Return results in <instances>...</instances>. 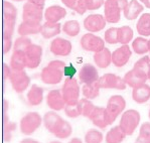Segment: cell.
Returning a JSON list of instances; mask_svg holds the SVG:
<instances>
[{"label": "cell", "instance_id": "6da1fadb", "mask_svg": "<svg viewBox=\"0 0 150 143\" xmlns=\"http://www.w3.org/2000/svg\"><path fill=\"white\" fill-rule=\"evenodd\" d=\"M66 71V64L63 61H52L40 73V79L47 85L59 84Z\"/></svg>", "mask_w": 150, "mask_h": 143}, {"label": "cell", "instance_id": "7a4b0ae2", "mask_svg": "<svg viewBox=\"0 0 150 143\" xmlns=\"http://www.w3.org/2000/svg\"><path fill=\"white\" fill-rule=\"evenodd\" d=\"M126 101L121 95H113L109 98L105 108V120L107 125H112L119 115L124 112Z\"/></svg>", "mask_w": 150, "mask_h": 143}, {"label": "cell", "instance_id": "3957f363", "mask_svg": "<svg viewBox=\"0 0 150 143\" xmlns=\"http://www.w3.org/2000/svg\"><path fill=\"white\" fill-rule=\"evenodd\" d=\"M128 0H106L104 4V16L108 23H117L121 18V11L128 5Z\"/></svg>", "mask_w": 150, "mask_h": 143}, {"label": "cell", "instance_id": "277c9868", "mask_svg": "<svg viewBox=\"0 0 150 143\" xmlns=\"http://www.w3.org/2000/svg\"><path fill=\"white\" fill-rule=\"evenodd\" d=\"M140 120L141 116L137 110L129 109L123 112L119 122V126L127 136L132 135L135 132L136 128L139 126Z\"/></svg>", "mask_w": 150, "mask_h": 143}, {"label": "cell", "instance_id": "5b68a950", "mask_svg": "<svg viewBox=\"0 0 150 143\" xmlns=\"http://www.w3.org/2000/svg\"><path fill=\"white\" fill-rule=\"evenodd\" d=\"M62 93L67 105H77L80 101V86L74 77H68L62 87Z\"/></svg>", "mask_w": 150, "mask_h": 143}, {"label": "cell", "instance_id": "8992f818", "mask_svg": "<svg viewBox=\"0 0 150 143\" xmlns=\"http://www.w3.org/2000/svg\"><path fill=\"white\" fill-rule=\"evenodd\" d=\"M43 122L42 117L38 112H29L25 114L19 122V129L22 134L29 136L40 127Z\"/></svg>", "mask_w": 150, "mask_h": 143}, {"label": "cell", "instance_id": "52a82bcc", "mask_svg": "<svg viewBox=\"0 0 150 143\" xmlns=\"http://www.w3.org/2000/svg\"><path fill=\"white\" fill-rule=\"evenodd\" d=\"M45 16L43 8L30 2H25L22 8V21L32 24H41Z\"/></svg>", "mask_w": 150, "mask_h": 143}, {"label": "cell", "instance_id": "ba28073f", "mask_svg": "<svg viewBox=\"0 0 150 143\" xmlns=\"http://www.w3.org/2000/svg\"><path fill=\"white\" fill-rule=\"evenodd\" d=\"M80 42L83 50H87V52H98L103 48H105V40H102L100 36H97L91 32L84 34L81 38Z\"/></svg>", "mask_w": 150, "mask_h": 143}, {"label": "cell", "instance_id": "9c48e42d", "mask_svg": "<svg viewBox=\"0 0 150 143\" xmlns=\"http://www.w3.org/2000/svg\"><path fill=\"white\" fill-rule=\"evenodd\" d=\"M98 86L100 89H116V90H125L127 85L124 79L115 75V74H105L99 78Z\"/></svg>", "mask_w": 150, "mask_h": 143}, {"label": "cell", "instance_id": "30bf717a", "mask_svg": "<svg viewBox=\"0 0 150 143\" xmlns=\"http://www.w3.org/2000/svg\"><path fill=\"white\" fill-rule=\"evenodd\" d=\"M9 81H10V84L13 90L17 94H22L24 91H26L29 84H30V78L26 74V72H24V70L12 71Z\"/></svg>", "mask_w": 150, "mask_h": 143}, {"label": "cell", "instance_id": "8fae6325", "mask_svg": "<svg viewBox=\"0 0 150 143\" xmlns=\"http://www.w3.org/2000/svg\"><path fill=\"white\" fill-rule=\"evenodd\" d=\"M25 61H26V68L34 70L41 63L42 57V47L35 43L32 45L25 50Z\"/></svg>", "mask_w": 150, "mask_h": 143}, {"label": "cell", "instance_id": "7c38bea8", "mask_svg": "<svg viewBox=\"0 0 150 143\" xmlns=\"http://www.w3.org/2000/svg\"><path fill=\"white\" fill-rule=\"evenodd\" d=\"M107 20L105 16L101 14H91L88 15L84 19V27L87 31L94 33V32H99L103 30L106 26Z\"/></svg>", "mask_w": 150, "mask_h": 143}, {"label": "cell", "instance_id": "4fadbf2b", "mask_svg": "<svg viewBox=\"0 0 150 143\" xmlns=\"http://www.w3.org/2000/svg\"><path fill=\"white\" fill-rule=\"evenodd\" d=\"M47 105L52 111L59 112L66 108L67 104L64 99L62 90H52L47 96Z\"/></svg>", "mask_w": 150, "mask_h": 143}, {"label": "cell", "instance_id": "5bb4252c", "mask_svg": "<svg viewBox=\"0 0 150 143\" xmlns=\"http://www.w3.org/2000/svg\"><path fill=\"white\" fill-rule=\"evenodd\" d=\"M71 43L70 40L62 38H57L52 40L50 45V50L54 56L67 57L71 52Z\"/></svg>", "mask_w": 150, "mask_h": 143}, {"label": "cell", "instance_id": "9a60e30c", "mask_svg": "<svg viewBox=\"0 0 150 143\" xmlns=\"http://www.w3.org/2000/svg\"><path fill=\"white\" fill-rule=\"evenodd\" d=\"M131 56H132V50L130 47L128 45H121L112 52V64L117 68H122L126 66Z\"/></svg>", "mask_w": 150, "mask_h": 143}, {"label": "cell", "instance_id": "2e32d148", "mask_svg": "<svg viewBox=\"0 0 150 143\" xmlns=\"http://www.w3.org/2000/svg\"><path fill=\"white\" fill-rule=\"evenodd\" d=\"M99 78L98 70L91 64H85L79 72V80L83 85L98 82Z\"/></svg>", "mask_w": 150, "mask_h": 143}, {"label": "cell", "instance_id": "e0dca14e", "mask_svg": "<svg viewBox=\"0 0 150 143\" xmlns=\"http://www.w3.org/2000/svg\"><path fill=\"white\" fill-rule=\"evenodd\" d=\"M64 121V120L57 113L54 111L45 113V115L43 116V125L48 132L52 133V135L55 134V132L59 130Z\"/></svg>", "mask_w": 150, "mask_h": 143}, {"label": "cell", "instance_id": "ac0fdd59", "mask_svg": "<svg viewBox=\"0 0 150 143\" xmlns=\"http://www.w3.org/2000/svg\"><path fill=\"white\" fill-rule=\"evenodd\" d=\"M67 10L66 8L59 5H52L47 7L45 11V19L47 22H54L57 23L63 18L66 17Z\"/></svg>", "mask_w": 150, "mask_h": 143}, {"label": "cell", "instance_id": "d6986e66", "mask_svg": "<svg viewBox=\"0 0 150 143\" xmlns=\"http://www.w3.org/2000/svg\"><path fill=\"white\" fill-rule=\"evenodd\" d=\"M106 0H78L74 10L80 15H83L88 10H97L105 4Z\"/></svg>", "mask_w": 150, "mask_h": 143}, {"label": "cell", "instance_id": "ffe728a7", "mask_svg": "<svg viewBox=\"0 0 150 143\" xmlns=\"http://www.w3.org/2000/svg\"><path fill=\"white\" fill-rule=\"evenodd\" d=\"M123 79L125 81L127 86L134 89V88H137L139 86H142V85L146 84V81L148 80V78L132 69L131 71L127 72Z\"/></svg>", "mask_w": 150, "mask_h": 143}, {"label": "cell", "instance_id": "44dd1931", "mask_svg": "<svg viewBox=\"0 0 150 143\" xmlns=\"http://www.w3.org/2000/svg\"><path fill=\"white\" fill-rule=\"evenodd\" d=\"M143 10H144V6L138 0H131L129 1L127 7L123 10V14L126 19L134 20L138 18Z\"/></svg>", "mask_w": 150, "mask_h": 143}, {"label": "cell", "instance_id": "7402d4cb", "mask_svg": "<svg viewBox=\"0 0 150 143\" xmlns=\"http://www.w3.org/2000/svg\"><path fill=\"white\" fill-rule=\"evenodd\" d=\"M94 62L100 69H106L112 64V52L109 48L105 47L94 55Z\"/></svg>", "mask_w": 150, "mask_h": 143}, {"label": "cell", "instance_id": "603a6c76", "mask_svg": "<svg viewBox=\"0 0 150 143\" xmlns=\"http://www.w3.org/2000/svg\"><path fill=\"white\" fill-rule=\"evenodd\" d=\"M27 103L30 106H38L43 101V89L38 85H32L26 95Z\"/></svg>", "mask_w": 150, "mask_h": 143}, {"label": "cell", "instance_id": "cb8c5ba5", "mask_svg": "<svg viewBox=\"0 0 150 143\" xmlns=\"http://www.w3.org/2000/svg\"><path fill=\"white\" fill-rule=\"evenodd\" d=\"M132 99L138 104H144L150 99V86L144 84L132 90Z\"/></svg>", "mask_w": 150, "mask_h": 143}, {"label": "cell", "instance_id": "d4e9b609", "mask_svg": "<svg viewBox=\"0 0 150 143\" xmlns=\"http://www.w3.org/2000/svg\"><path fill=\"white\" fill-rule=\"evenodd\" d=\"M10 68L12 71H23L26 68L24 52L13 50V54L10 57Z\"/></svg>", "mask_w": 150, "mask_h": 143}, {"label": "cell", "instance_id": "484cf974", "mask_svg": "<svg viewBox=\"0 0 150 143\" xmlns=\"http://www.w3.org/2000/svg\"><path fill=\"white\" fill-rule=\"evenodd\" d=\"M62 32V25L61 23H54V22H45L41 25L40 34L45 38H52L54 36L59 35Z\"/></svg>", "mask_w": 150, "mask_h": 143}, {"label": "cell", "instance_id": "4316f807", "mask_svg": "<svg viewBox=\"0 0 150 143\" xmlns=\"http://www.w3.org/2000/svg\"><path fill=\"white\" fill-rule=\"evenodd\" d=\"M89 119L98 128L105 129L108 126L105 120V108L103 107H97L96 106L95 110L91 114V116L89 117Z\"/></svg>", "mask_w": 150, "mask_h": 143}, {"label": "cell", "instance_id": "83f0119b", "mask_svg": "<svg viewBox=\"0 0 150 143\" xmlns=\"http://www.w3.org/2000/svg\"><path fill=\"white\" fill-rule=\"evenodd\" d=\"M136 29L143 38L150 36V13H144L140 16L136 23Z\"/></svg>", "mask_w": 150, "mask_h": 143}, {"label": "cell", "instance_id": "f1b7e54d", "mask_svg": "<svg viewBox=\"0 0 150 143\" xmlns=\"http://www.w3.org/2000/svg\"><path fill=\"white\" fill-rule=\"evenodd\" d=\"M126 136L127 135L123 132V130L118 125L115 126V127H112L108 131L105 137V141L106 143H122Z\"/></svg>", "mask_w": 150, "mask_h": 143}, {"label": "cell", "instance_id": "f546056e", "mask_svg": "<svg viewBox=\"0 0 150 143\" xmlns=\"http://www.w3.org/2000/svg\"><path fill=\"white\" fill-rule=\"evenodd\" d=\"M2 13H3V20L9 22H16L17 18V9L11 2L4 0L2 3Z\"/></svg>", "mask_w": 150, "mask_h": 143}, {"label": "cell", "instance_id": "4dcf8cb0", "mask_svg": "<svg viewBox=\"0 0 150 143\" xmlns=\"http://www.w3.org/2000/svg\"><path fill=\"white\" fill-rule=\"evenodd\" d=\"M41 25L42 24H32L22 21V23H20L19 26H18L17 32L20 36H28L32 35V34H38L40 33Z\"/></svg>", "mask_w": 150, "mask_h": 143}, {"label": "cell", "instance_id": "1f68e13d", "mask_svg": "<svg viewBox=\"0 0 150 143\" xmlns=\"http://www.w3.org/2000/svg\"><path fill=\"white\" fill-rule=\"evenodd\" d=\"M132 50L135 54L143 56L149 52V41L143 36H138L132 41Z\"/></svg>", "mask_w": 150, "mask_h": 143}, {"label": "cell", "instance_id": "d6a6232c", "mask_svg": "<svg viewBox=\"0 0 150 143\" xmlns=\"http://www.w3.org/2000/svg\"><path fill=\"white\" fill-rule=\"evenodd\" d=\"M82 94L84 98L89 100H94L100 95V87L98 83H92V84H85L82 88Z\"/></svg>", "mask_w": 150, "mask_h": 143}, {"label": "cell", "instance_id": "836d02e7", "mask_svg": "<svg viewBox=\"0 0 150 143\" xmlns=\"http://www.w3.org/2000/svg\"><path fill=\"white\" fill-rule=\"evenodd\" d=\"M134 32L132 28L128 25H124V26L118 27V38H119V43L122 45H128L133 38Z\"/></svg>", "mask_w": 150, "mask_h": 143}, {"label": "cell", "instance_id": "e575fe53", "mask_svg": "<svg viewBox=\"0 0 150 143\" xmlns=\"http://www.w3.org/2000/svg\"><path fill=\"white\" fill-rule=\"evenodd\" d=\"M78 106H79L81 115H82L83 117H86V118H89V117L91 116V114L93 113V111L96 108V106L91 102V100L86 99V98L80 99L79 103H78Z\"/></svg>", "mask_w": 150, "mask_h": 143}, {"label": "cell", "instance_id": "d590c367", "mask_svg": "<svg viewBox=\"0 0 150 143\" xmlns=\"http://www.w3.org/2000/svg\"><path fill=\"white\" fill-rule=\"evenodd\" d=\"M63 31L68 36L75 38L81 31L80 23L77 20H69V21L64 22V24L63 25Z\"/></svg>", "mask_w": 150, "mask_h": 143}, {"label": "cell", "instance_id": "8d00e7d4", "mask_svg": "<svg viewBox=\"0 0 150 143\" xmlns=\"http://www.w3.org/2000/svg\"><path fill=\"white\" fill-rule=\"evenodd\" d=\"M150 68V57L144 56L140 59H138L137 62L134 64L133 70H135L138 73L142 74V75L146 76L148 78V72Z\"/></svg>", "mask_w": 150, "mask_h": 143}, {"label": "cell", "instance_id": "74e56055", "mask_svg": "<svg viewBox=\"0 0 150 143\" xmlns=\"http://www.w3.org/2000/svg\"><path fill=\"white\" fill-rule=\"evenodd\" d=\"M136 143H150V123L145 122L141 125Z\"/></svg>", "mask_w": 150, "mask_h": 143}, {"label": "cell", "instance_id": "f35d334b", "mask_svg": "<svg viewBox=\"0 0 150 143\" xmlns=\"http://www.w3.org/2000/svg\"><path fill=\"white\" fill-rule=\"evenodd\" d=\"M103 134L97 129H90L85 135V143H102Z\"/></svg>", "mask_w": 150, "mask_h": 143}, {"label": "cell", "instance_id": "ab89813d", "mask_svg": "<svg viewBox=\"0 0 150 143\" xmlns=\"http://www.w3.org/2000/svg\"><path fill=\"white\" fill-rule=\"evenodd\" d=\"M71 133H73L71 125L68 121L64 120V123L62 124V126L59 128V130L55 132L54 136L57 138H59V139H67V138H69L71 135Z\"/></svg>", "mask_w": 150, "mask_h": 143}, {"label": "cell", "instance_id": "60d3db41", "mask_svg": "<svg viewBox=\"0 0 150 143\" xmlns=\"http://www.w3.org/2000/svg\"><path fill=\"white\" fill-rule=\"evenodd\" d=\"M31 45H32V41L28 36H19L15 40L14 45H13V50L25 52Z\"/></svg>", "mask_w": 150, "mask_h": 143}, {"label": "cell", "instance_id": "b9f144b4", "mask_svg": "<svg viewBox=\"0 0 150 143\" xmlns=\"http://www.w3.org/2000/svg\"><path fill=\"white\" fill-rule=\"evenodd\" d=\"M104 40L109 45H116L119 42V38H118V28L117 27H110L105 31L104 34Z\"/></svg>", "mask_w": 150, "mask_h": 143}, {"label": "cell", "instance_id": "7bdbcfd3", "mask_svg": "<svg viewBox=\"0 0 150 143\" xmlns=\"http://www.w3.org/2000/svg\"><path fill=\"white\" fill-rule=\"evenodd\" d=\"M16 22L2 21V40H11L13 36Z\"/></svg>", "mask_w": 150, "mask_h": 143}, {"label": "cell", "instance_id": "ee69618b", "mask_svg": "<svg viewBox=\"0 0 150 143\" xmlns=\"http://www.w3.org/2000/svg\"><path fill=\"white\" fill-rule=\"evenodd\" d=\"M16 129V124L14 122H7L3 124V140L5 142H9L12 139V133Z\"/></svg>", "mask_w": 150, "mask_h": 143}, {"label": "cell", "instance_id": "f6af8a7d", "mask_svg": "<svg viewBox=\"0 0 150 143\" xmlns=\"http://www.w3.org/2000/svg\"><path fill=\"white\" fill-rule=\"evenodd\" d=\"M64 111L66 116H68L69 118H78L79 116H82L78 104L77 105H67Z\"/></svg>", "mask_w": 150, "mask_h": 143}, {"label": "cell", "instance_id": "bcb514c9", "mask_svg": "<svg viewBox=\"0 0 150 143\" xmlns=\"http://www.w3.org/2000/svg\"><path fill=\"white\" fill-rule=\"evenodd\" d=\"M12 47V40H2V52L6 55Z\"/></svg>", "mask_w": 150, "mask_h": 143}, {"label": "cell", "instance_id": "7dc6e473", "mask_svg": "<svg viewBox=\"0 0 150 143\" xmlns=\"http://www.w3.org/2000/svg\"><path fill=\"white\" fill-rule=\"evenodd\" d=\"M2 72H3V80L6 81L10 78L11 74H12V69L8 64H3V66H2Z\"/></svg>", "mask_w": 150, "mask_h": 143}, {"label": "cell", "instance_id": "c3c4849f", "mask_svg": "<svg viewBox=\"0 0 150 143\" xmlns=\"http://www.w3.org/2000/svg\"><path fill=\"white\" fill-rule=\"evenodd\" d=\"M62 2L64 4V6H67L68 8L74 9L76 7L78 3V0H62Z\"/></svg>", "mask_w": 150, "mask_h": 143}, {"label": "cell", "instance_id": "681fc988", "mask_svg": "<svg viewBox=\"0 0 150 143\" xmlns=\"http://www.w3.org/2000/svg\"><path fill=\"white\" fill-rule=\"evenodd\" d=\"M47 0H27V2H30V3H33L35 5L40 6V7H45V4Z\"/></svg>", "mask_w": 150, "mask_h": 143}, {"label": "cell", "instance_id": "f907efd6", "mask_svg": "<svg viewBox=\"0 0 150 143\" xmlns=\"http://www.w3.org/2000/svg\"><path fill=\"white\" fill-rule=\"evenodd\" d=\"M19 143H40V142L35 139H32V138H25V139L21 140Z\"/></svg>", "mask_w": 150, "mask_h": 143}, {"label": "cell", "instance_id": "816d5d0a", "mask_svg": "<svg viewBox=\"0 0 150 143\" xmlns=\"http://www.w3.org/2000/svg\"><path fill=\"white\" fill-rule=\"evenodd\" d=\"M140 2H142V4L147 8H150V0H140Z\"/></svg>", "mask_w": 150, "mask_h": 143}, {"label": "cell", "instance_id": "f5cc1de1", "mask_svg": "<svg viewBox=\"0 0 150 143\" xmlns=\"http://www.w3.org/2000/svg\"><path fill=\"white\" fill-rule=\"evenodd\" d=\"M69 143H83V141L80 139V138H73V139L70 140Z\"/></svg>", "mask_w": 150, "mask_h": 143}, {"label": "cell", "instance_id": "db71d44e", "mask_svg": "<svg viewBox=\"0 0 150 143\" xmlns=\"http://www.w3.org/2000/svg\"><path fill=\"white\" fill-rule=\"evenodd\" d=\"M148 80L150 81V68H149V72H148Z\"/></svg>", "mask_w": 150, "mask_h": 143}, {"label": "cell", "instance_id": "11a10c76", "mask_svg": "<svg viewBox=\"0 0 150 143\" xmlns=\"http://www.w3.org/2000/svg\"><path fill=\"white\" fill-rule=\"evenodd\" d=\"M50 143H62V142H59V141H52Z\"/></svg>", "mask_w": 150, "mask_h": 143}, {"label": "cell", "instance_id": "9f6ffc18", "mask_svg": "<svg viewBox=\"0 0 150 143\" xmlns=\"http://www.w3.org/2000/svg\"><path fill=\"white\" fill-rule=\"evenodd\" d=\"M13 1H16V2H20V1H23V0H13Z\"/></svg>", "mask_w": 150, "mask_h": 143}, {"label": "cell", "instance_id": "6f0895ef", "mask_svg": "<svg viewBox=\"0 0 150 143\" xmlns=\"http://www.w3.org/2000/svg\"><path fill=\"white\" fill-rule=\"evenodd\" d=\"M148 41H149V55H150V40Z\"/></svg>", "mask_w": 150, "mask_h": 143}, {"label": "cell", "instance_id": "680465c9", "mask_svg": "<svg viewBox=\"0 0 150 143\" xmlns=\"http://www.w3.org/2000/svg\"><path fill=\"white\" fill-rule=\"evenodd\" d=\"M148 117H149V119H150V112L148 113Z\"/></svg>", "mask_w": 150, "mask_h": 143}, {"label": "cell", "instance_id": "91938a15", "mask_svg": "<svg viewBox=\"0 0 150 143\" xmlns=\"http://www.w3.org/2000/svg\"><path fill=\"white\" fill-rule=\"evenodd\" d=\"M135 143H136V142H135Z\"/></svg>", "mask_w": 150, "mask_h": 143}]
</instances>
